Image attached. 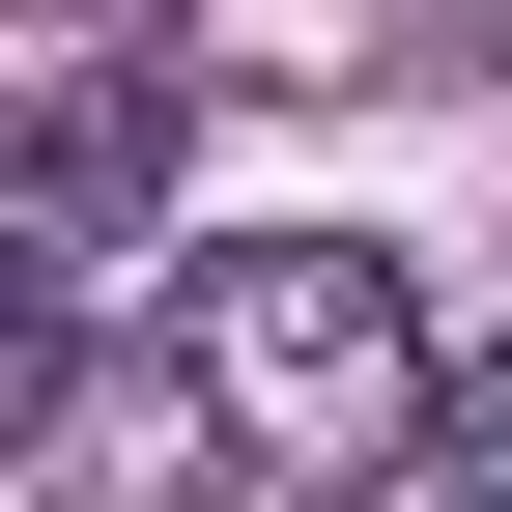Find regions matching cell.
<instances>
[{
    "label": "cell",
    "mask_w": 512,
    "mask_h": 512,
    "mask_svg": "<svg viewBox=\"0 0 512 512\" xmlns=\"http://www.w3.org/2000/svg\"><path fill=\"white\" fill-rule=\"evenodd\" d=\"M200 399H228L285 484L456 456V342H427V285H399L370 228H228V256H200Z\"/></svg>",
    "instance_id": "1"
},
{
    "label": "cell",
    "mask_w": 512,
    "mask_h": 512,
    "mask_svg": "<svg viewBox=\"0 0 512 512\" xmlns=\"http://www.w3.org/2000/svg\"><path fill=\"white\" fill-rule=\"evenodd\" d=\"M171 114H200V86H171V57H86V86L29 114V200H0V228H29V285H57V313H86L114 256L171 228Z\"/></svg>",
    "instance_id": "2"
},
{
    "label": "cell",
    "mask_w": 512,
    "mask_h": 512,
    "mask_svg": "<svg viewBox=\"0 0 512 512\" xmlns=\"http://www.w3.org/2000/svg\"><path fill=\"white\" fill-rule=\"evenodd\" d=\"M456 512H512V342L456 370Z\"/></svg>",
    "instance_id": "3"
}]
</instances>
